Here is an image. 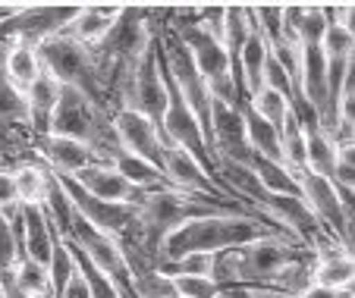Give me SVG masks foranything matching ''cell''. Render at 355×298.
<instances>
[{
    "label": "cell",
    "instance_id": "cell-11",
    "mask_svg": "<svg viewBox=\"0 0 355 298\" xmlns=\"http://www.w3.org/2000/svg\"><path fill=\"white\" fill-rule=\"evenodd\" d=\"M67 179H73V182L88 195V198L107 201V204H139V198H141L139 189L129 186L126 179H123L110 164L85 166L82 173L67 176Z\"/></svg>",
    "mask_w": 355,
    "mask_h": 298
},
{
    "label": "cell",
    "instance_id": "cell-23",
    "mask_svg": "<svg viewBox=\"0 0 355 298\" xmlns=\"http://www.w3.org/2000/svg\"><path fill=\"white\" fill-rule=\"evenodd\" d=\"M76 273V261H73V252L63 238H57L54 252H51V261H47V279H51V298L60 295V289L67 286V279Z\"/></svg>",
    "mask_w": 355,
    "mask_h": 298
},
{
    "label": "cell",
    "instance_id": "cell-31",
    "mask_svg": "<svg viewBox=\"0 0 355 298\" xmlns=\"http://www.w3.org/2000/svg\"><path fill=\"white\" fill-rule=\"evenodd\" d=\"M0 298H7V295H3V289H0Z\"/></svg>",
    "mask_w": 355,
    "mask_h": 298
},
{
    "label": "cell",
    "instance_id": "cell-26",
    "mask_svg": "<svg viewBox=\"0 0 355 298\" xmlns=\"http://www.w3.org/2000/svg\"><path fill=\"white\" fill-rule=\"evenodd\" d=\"M170 286L180 298H214L220 292L211 277H170Z\"/></svg>",
    "mask_w": 355,
    "mask_h": 298
},
{
    "label": "cell",
    "instance_id": "cell-20",
    "mask_svg": "<svg viewBox=\"0 0 355 298\" xmlns=\"http://www.w3.org/2000/svg\"><path fill=\"white\" fill-rule=\"evenodd\" d=\"M255 32L252 22V10L248 7H223V28H220V44L230 53V60H236V53L242 51L245 38Z\"/></svg>",
    "mask_w": 355,
    "mask_h": 298
},
{
    "label": "cell",
    "instance_id": "cell-13",
    "mask_svg": "<svg viewBox=\"0 0 355 298\" xmlns=\"http://www.w3.org/2000/svg\"><path fill=\"white\" fill-rule=\"evenodd\" d=\"M63 85L57 79H51L47 73H41L32 85L26 88V107H28V123H32V135H47L51 126V116L57 110V100H60Z\"/></svg>",
    "mask_w": 355,
    "mask_h": 298
},
{
    "label": "cell",
    "instance_id": "cell-21",
    "mask_svg": "<svg viewBox=\"0 0 355 298\" xmlns=\"http://www.w3.org/2000/svg\"><path fill=\"white\" fill-rule=\"evenodd\" d=\"M13 170V182H16V198L19 204H41L44 198V166L38 164L35 157H28L26 164L10 166Z\"/></svg>",
    "mask_w": 355,
    "mask_h": 298
},
{
    "label": "cell",
    "instance_id": "cell-22",
    "mask_svg": "<svg viewBox=\"0 0 355 298\" xmlns=\"http://www.w3.org/2000/svg\"><path fill=\"white\" fill-rule=\"evenodd\" d=\"M245 104L252 107L255 116H261L268 126H274L277 132H280L283 123L289 119V98H283L280 91H274V88H268V85H264L258 94H252Z\"/></svg>",
    "mask_w": 355,
    "mask_h": 298
},
{
    "label": "cell",
    "instance_id": "cell-19",
    "mask_svg": "<svg viewBox=\"0 0 355 298\" xmlns=\"http://www.w3.org/2000/svg\"><path fill=\"white\" fill-rule=\"evenodd\" d=\"M352 279H355L352 254L315 261V267H311V283L321 286V289H330V292H349L352 289Z\"/></svg>",
    "mask_w": 355,
    "mask_h": 298
},
{
    "label": "cell",
    "instance_id": "cell-7",
    "mask_svg": "<svg viewBox=\"0 0 355 298\" xmlns=\"http://www.w3.org/2000/svg\"><path fill=\"white\" fill-rule=\"evenodd\" d=\"M295 182H299V195L311 211V217L318 220V226L352 252V204H343V198L334 192L327 179L311 176L309 170L295 173Z\"/></svg>",
    "mask_w": 355,
    "mask_h": 298
},
{
    "label": "cell",
    "instance_id": "cell-8",
    "mask_svg": "<svg viewBox=\"0 0 355 298\" xmlns=\"http://www.w3.org/2000/svg\"><path fill=\"white\" fill-rule=\"evenodd\" d=\"M110 126H114L116 145H120L123 151L132 154V157L148 160L155 170H161L164 139H161V129H157L151 119H145L141 113L123 107V110H116L114 116H110Z\"/></svg>",
    "mask_w": 355,
    "mask_h": 298
},
{
    "label": "cell",
    "instance_id": "cell-17",
    "mask_svg": "<svg viewBox=\"0 0 355 298\" xmlns=\"http://www.w3.org/2000/svg\"><path fill=\"white\" fill-rule=\"evenodd\" d=\"M3 73L19 91H26L35 79L41 76L38 51L26 44H3Z\"/></svg>",
    "mask_w": 355,
    "mask_h": 298
},
{
    "label": "cell",
    "instance_id": "cell-28",
    "mask_svg": "<svg viewBox=\"0 0 355 298\" xmlns=\"http://www.w3.org/2000/svg\"><path fill=\"white\" fill-rule=\"evenodd\" d=\"M214 298H277V292L248 289V286H220V292Z\"/></svg>",
    "mask_w": 355,
    "mask_h": 298
},
{
    "label": "cell",
    "instance_id": "cell-12",
    "mask_svg": "<svg viewBox=\"0 0 355 298\" xmlns=\"http://www.w3.org/2000/svg\"><path fill=\"white\" fill-rule=\"evenodd\" d=\"M120 13H123L120 3H104V7H101V3H82V7L76 10L73 22L67 26V35L73 41H79V44L94 47L110 32V26L120 19Z\"/></svg>",
    "mask_w": 355,
    "mask_h": 298
},
{
    "label": "cell",
    "instance_id": "cell-9",
    "mask_svg": "<svg viewBox=\"0 0 355 298\" xmlns=\"http://www.w3.org/2000/svg\"><path fill=\"white\" fill-rule=\"evenodd\" d=\"M32 157L41 166H47L51 173H57V176H76L85 166L104 164V160H98V154L92 148L79 145L73 139H60V135H38V139H32Z\"/></svg>",
    "mask_w": 355,
    "mask_h": 298
},
{
    "label": "cell",
    "instance_id": "cell-2",
    "mask_svg": "<svg viewBox=\"0 0 355 298\" xmlns=\"http://www.w3.org/2000/svg\"><path fill=\"white\" fill-rule=\"evenodd\" d=\"M277 232H283V229L252 217V213H211V217L189 220L180 229L170 232L161 248L157 264L176 261L182 254H220V252H230V248L248 245L255 238L277 236ZM283 236H289V232H283Z\"/></svg>",
    "mask_w": 355,
    "mask_h": 298
},
{
    "label": "cell",
    "instance_id": "cell-29",
    "mask_svg": "<svg viewBox=\"0 0 355 298\" xmlns=\"http://www.w3.org/2000/svg\"><path fill=\"white\" fill-rule=\"evenodd\" d=\"M116 292H120V298H139V295H135V289H132V283H129V279H120V283H116Z\"/></svg>",
    "mask_w": 355,
    "mask_h": 298
},
{
    "label": "cell",
    "instance_id": "cell-3",
    "mask_svg": "<svg viewBox=\"0 0 355 298\" xmlns=\"http://www.w3.org/2000/svg\"><path fill=\"white\" fill-rule=\"evenodd\" d=\"M47 135H60V139L79 141V145L92 148L98 154V160H104V164L120 151L114 126H110V113L101 110L98 104H92L85 94L73 91V88H63L60 91V100H57V110L51 116Z\"/></svg>",
    "mask_w": 355,
    "mask_h": 298
},
{
    "label": "cell",
    "instance_id": "cell-10",
    "mask_svg": "<svg viewBox=\"0 0 355 298\" xmlns=\"http://www.w3.org/2000/svg\"><path fill=\"white\" fill-rule=\"evenodd\" d=\"M10 223L16 226V232H19V245H22V258L35 261V264L47 267V261H51V252H54L57 245V229L54 223H51V217L44 213V207L41 204H19V213H16V220H10Z\"/></svg>",
    "mask_w": 355,
    "mask_h": 298
},
{
    "label": "cell",
    "instance_id": "cell-4",
    "mask_svg": "<svg viewBox=\"0 0 355 298\" xmlns=\"http://www.w3.org/2000/svg\"><path fill=\"white\" fill-rule=\"evenodd\" d=\"M35 51H38L41 73L57 79L63 88H73V91L85 94L101 110H107L101 85H98V69H94L92 47L79 44V41H73L67 32H60V35H54V38H47L44 44H38Z\"/></svg>",
    "mask_w": 355,
    "mask_h": 298
},
{
    "label": "cell",
    "instance_id": "cell-6",
    "mask_svg": "<svg viewBox=\"0 0 355 298\" xmlns=\"http://www.w3.org/2000/svg\"><path fill=\"white\" fill-rule=\"evenodd\" d=\"M135 110L145 119H151L161 129V116L167 107V85H164V73H161V60H157V44L151 41L145 53L139 57V63L132 67L126 85H123V98H120V110Z\"/></svg>",
    "mask_w": 355,
    "mask_h": 298
},
{
    "label": "cell",
    "instance_id": "cell-30",
    "mask_svg": "<svg viewBox=\"0 0 355 298\" xmlns=\"http://www.w3.org/2000/svg\"><path fill=\"white\" fill-rule=\"evenodd\" d=\"M277 298H302V295H277Z\"/></svg>",
    "mask_w": 355,
    "mask_h": 298
},
{
    "label": "cell",
    "instance_id": "cell-5",
    "mask_svg": "<svg viewBox=\"0 0 355 298\" xmlns=\"http://www.w3.org/2000/svg\"><path fill=\"white\" fill-rule=\"evenodd\" d=\"M76 10L69 3H22L19 13L0 22V44H26L38 47L47 38L67 32V26L73 22Z\"/></svg>",
    "mask_w": 355,
    "mask_h": 298
},
{
    "label": "cell",
    "instance_id": "cell-1",
    "mask_svg": "<svg viewBox=\"0 0 355 298\" xmlns=\"http://www.w3.org/2000/svg\"><path fill=\"white\" fill-rule=\"evenodd\" d=\"M305 258H315L309 245H302L293 236H264L255 238L242 248H230V252L214 254V279L217 286H248V289H268L277 292L283 270Z\"/></svg>",
    "mask_w": 355,
    "mask_h": 298
},
{
    "label": "cell",
    "instance_id": "cell-27",
    "mask_svg": "<svg viewBox=\"0 0 355 298\" xmlns=\"http://www.w3.org/2000/svg\"><path fill=\"white\" fill-rule=\"evenodd\" d=\"M16 213H19V198H16L13 170H10V166H0V217L16 220Z\"/></svg>",
    "mask_w": 355,
    "mask_h": 298
},
{
    "label": "cell",
    "instance_id": "cell-18",
    "mask_svg": "<svg viewBox=\"0 0 355 298\" xmlns=\"http://www.w3.org/2000/svg\"><path fill=\"white\" fill-rule=\"evenodd\" d=\"M248 170H252V176L261 182V189L268 195H289V198H302L299 195V182H295V173H289L283 164H270V160L264 157H248Z\"/></svg>",
    "mask_w": 355,
    "mask_h": 298
},
{
    "label": "cell",
    "instance_id": "cell-16",
    "mask_svg": "<svg viewBox=\"0 0 355 298\" xmlns=\"http://www.w3.org/2000/svg\"><path fill=\"white\" fill-rule=\"evenodd\" d=\"M107 164L114 166V170L120 173L123 179H126L129 186L139 189V192H151V189H164V186H167V179L161 176V170H155V166L148 164V160L126 154L123 148L107 160Z\"/></svg>",
    "mask_w": 355,
    "mask_h": 298
},
{
    "label": "cell",
    "instance_id": "cell-14",
    "mask_svg": "<svg viewBox=\"0 0 355 298\" xmlns=\"http://www.w3.org/2000/svg\"><path fill=\"white\" fill-rule=\"evenodd\" d=\"M239 113H242V126H245V141L252 148L255 157H264L270 164H283V151H280V132L274 126H268L261 116L252 113V107L242 100L239 104Z\"/></svg>",
    "mask_w": 355,
    "mask_h": 298
},
{
    "label": "cell",
    "instance_id": "cell-15",
    "mask_svg": "<svg viewBox=\"0 0 355 298\" xmlns=\"http://www.w3.org/2000/svg\"><path fill=\"white\" fill-rule=\"evenodd\" d=\"M336 157H340V148H336V141L324 129H309L305 132V170L311 176H321L330 182Z\"/></svg>",
    "mask_w": 355,
    "mask_h": 298
},
{
    "label": "cell",
    "instance_id": "cell-24",
    "mask_svg": "<svg viewBox=\"0 0 355 298\" xmlns=\"http://www.w3.org/2000/svg\"><path fill=\"white\" fill-rule=\"evenodd\" d=\"M327 26H330L327 7H321V3H305L302 26H299V44H321Z\"/></svg>",
    "mask_w": 355,
    "mask_h": 298
},
{
    "label": "cell",
    "instance_id": "cell-25",
    "mask_svg": "<svg viewBox=\"0 0 355 298\" xmlns=\"http://www.w3.org/2000/svg\"><path fill=\"white\" fill-rule=\"evenodd\" d=\"M19 261H22L19 232H16V226L10 220L0 217V273H13Z\"/></svg>",
    "mask_w": 355,
    "mask_h": 298
}]
</instances>
